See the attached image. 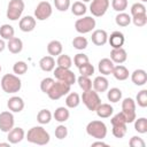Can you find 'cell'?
Listing matches in <instances>:
<instances>
[{
  "label": "cell",
  "mask_w": 147,
  "mask_h": 147,
  "mask_svg": "<svg viewBox=\"0 0 147 147\" xmlns=\"http://www.w3.org/2000/svg\"><path fill=\"white\" fill-rule=\"evenodd\" d=\"M26 140L30 142V144H34V145H38V146H44V145H47L51 140V137H49V133L40 125L38 126H32L26 136H25Z\"/></svg>",
  "instance_id": "cell-1"
},
{
  "label": "cell",
  "mask_w": 147,
  "mask_h": 147,
  "mask_svg": "<svg viewBox=\"0 0 147 147\" xmlns=\"http://www.w3.org/2000/svg\"><path fill=\"white\" fill-rule=\"evenodd\" d=\"M22 87V80L18 78L17 75L14 74H6L1 78V88L3 92L8 94L17 93Z\"/></svg>",
  "instance_id": "cell-2"
},
{
  "label": "cell",
  "mask_w": 147,
  "mask_h": 147,
  "mask_svg": "<svg viewBox=\"0 0 147 147\" xmlns=\"http://www.w3.org/2000/svg\"><path fill=\"white\" fill-rule=\"evenodd\" d=\"M86 132L90 137L102 140L107 136V125L102 121H92L86 125Z\"/></svg>",
  "instance_id": "cell-3"
},
{
  "label": "cell",
  "mask_w": 147,
  "mask_h": 147,
  "mask_svg": "<svg viewBox=\"0 0 147 147\" xmlns=\"http://www.w3.org/2000/svg\"><path fill=\"white\" fill-rule=\"evenodd\" d=\"M80 99H82L83 103L85 105V107L91 111H95L98 106L101 103V99H100L98 92L92 88L88 91H83Z\"/></svg>",
  "instance_id": "cell-4"
},
{
  "label": "cell",
  "mask_w": 147,
  "mask_h": 147,
  "mask_svg": "<svg viewBox=\"0 0 147 147\" xmlns=\"http://www.w3.org/2000/svg\"><path fill=\"white\" fill-rule=\"evenodd\" d=\"M24 1L23 0H10L7 6V18L10 21H17L21 18L23 11H24Z\"/></svg>",
  "instance_id": "cell-5"
},
{
  "label": "cell",
  "mask_w": 147,
  "mask_h": 147,
  "mask_svg": "<svg viewBox=\"0 0 147 147\" xmlns=\"http://www.w3.org/2000/svg\"><path fill=\"white\" fill-rule=\"evenodd\" d=\"M70 87H71V85L60 82V80H56L53 84V86L51 87V90L48 91L47 95L51 100H59L60 98H62L63 95H65L70 92Z\"/></svg>",
  "instance_id": "cell-6"
},
{
  "label": "cell",
  "mask_w": 147,
  "mask_h": 147,
  "mask_svg": "<svg viewBox=\"0 0 147 147\" xmlns=\"http://www.w3.org/2000/svg\"><path fill=\"white\" fill-rule=\"evenodd\" d=\"M95 25H96L95 18H93L92 16H84L75 22V29L80 34H85L93 31Z\"/></svg>",
  "instance_id": "cell-7"
},
{
  "label": "cell",
  "mask_w": 147,
  "mask_h": 147,
  "mask_svg": "<svg viewBox=\"0 0 147 147\" xmlns=\"http://www.w3.org/2000/svg\"><path fill=\"white\" fill-rule=\"evenodd\" d=\"M122 113L125 117L126 123H133V121L137 118L136 101L132 98H125L122 101Z\"/></svg>",
  "instance_id": "cell-8"
},
{
  "label": "cell",
  "mask_w": 147,
  "mask_h": 147,
  "mask_svg": "<svg viewBox=\"0 0 147 147\" xmlns=\"http://www.w3.org/2000/svg\"><path fill=\"white\" fill-rule=\"evenodd\" d=\"M54 77L56 78V80L67 83L69 85H74L76 83V75L67 68H61V67H56L54 68Z\"/></svg>",
  "instance_id": "cell-9"
},
{
  "label": "cell",
  "mask_w": 147,
  "mask_h": 147,
  "mask_svg": "<svg viewBox=\"0 0 147 147\" xmlns=\"http://www.w3.org/2000/svg\"><path fill=\"white\" fill-rule=\"evenodd\" d=\"M53 8L48 1H40L34 9V18L38 21H46L52 16Z\"/></svg>",
  "instance_id": "cell-10"
},
{
  "label": "cell",
  "mask_w": 147,
  "mask_h": 147,
  "mask_svg": "<svg viewBox=\"0 0 147 147\" xmlns=\"http://www.w3.org/2000/svg\"><path fill=\"white\" fill-rule=\"evenodd\" d=\"M109 5H110L109 0H92L90 5V11L92 13L93 16L101 17L107 13Z\"/></svg>",
  "instance_id": "cell-11"
},
{
  "label": "cell",
  "mask_w": 147,
  "mask_h": 147,
  "mask_svg": "<svg viewBox=\"0 0 147 147\" xmlns=\"http://www.w3.org/2000/svg\"><path fill=\"white\" fill-rule=\"evenodd\" d=\"M15 124L14 115L10 110H5L0 113V131L8 133Z\"/></svg>",
  "instance_id": "cell-12"
},
{
  "label": "cell",
  "mask_w": 147,
  "mask_h": 147,
  "mask_svg": "<svg viewBox=\"0 0 147 147\" xmlns=\"http://www.w3.org/2000/svg\"><path fill=\"white\" fill-rule=\"evenodd\" d=\"M25 138V132L22 127L17 126V127H13L8 134H7V139L11 145H16L18 142H21L23 139Z\"/></svg>",
  "instance_id": "cell-13"
},
{
  "label": "cell",
  "mask_w": 147,
  "mask_h": 147,
  "mask_svg": "<svg viewBox=\"0 0 147 147\" xmlns=\"http://www.w3.org/2000/svg\"><path fill=\"white\" fill-rule=\"evenodd\" d=\"M18 28L23 32H31L36 28V18L33 16H24L18 22Z\"/></svg>",
  "instance_id": "cell-14"
},
{
  "label": "cell",
  "mask_w": 147,
  "mask_h": 147,
  "mask_svg": "<svg viewBox=\"0 0 147 147\" xmlns=\"http://www.w3.org/2000/svg\"><path fill=\"white\" fill-rule=\"evenodd\" d=\"M7 107L11 113H21L24 109V101L21 96L14 95V96L8 99Z\"/></svg>",
  "instance_id": "cell-15"
},
{
  "label": "cell",
  "mask_w": 147,
  "mask_h": 147,
  "mask_svg": "<svg viewBox=\"0 0 147 147\" xmlns=\"http://www.w3.org/2000/svg\"><path fill=\"white\" fill-rule=\"evenodd\" d=\"M92 42L96 46H103L105 44H107L108 41V33L106 30H101V29H98V30H94L92 32Z\"/></svg>",
  "instance_id": "cell-16"
},
{
  "label": "cell",
  "mask_w": 147,
  "mask_h": 147,
  "mask_svg": "<svg viewBox=\"0 0 147 147\" xmlns=\"http://www.w3.org/2000/svg\"><path fill=\"white\" fill-rule=\"evenodd\" d=\"M126 59H127V53H126V51L123 47L113 48L111 49V52H110V60L114 63L122 64V63H124L126 61Z\"/></svg>",
  "instance_id": "cell-17"
},
{
  "label": "cell",
  "mask_w": 147,
  "mask_h": 147,
  "mask_svg": "<svg viewBox=\"0 0 147 147\" xmlns=\"http://www.w3.org/2000/svg\"><path fill=\"white\" fill-rule=\"evenodd\" d=\"M115 64L114 62L108 59V57H105V59H101L98 63V69H99V72L102 75V76H108L113 72V69H114Z\"/></svg>",
  "instance_id": "cell-18"
},
{
  "label": "cell",
  "mask_w": 147,
  "mask_h": 147,
  "mask_svg": "<svg viewBox=\"0 0 147 147\" xmlns=\"http://www.w3.org/2000/svg\"><path fill=\"white\" fill-rule=\"evenodd\" d=\"M108 42L113 48H119L125 42V37L119 31H114L110 36H108Z\"/></svg>",
  "instance_id": "cell-19"
},
{
  "label": "cell",
  "mask_w": 147,
  "mask_h": 147,
  "mask_svg": "<svg viewBox=\"0 0 147 147\" xmlns=\"http://www.w3.org/2000/svg\"><path fill=\"white\" fill-rule=\"evenodd\" d=\"M131 80L137 86H142L147 83V72L144 69H136L131 74Z\"/></svg>",
  "instance_id": "cell-20"
},
{
  "label": "cell",
  "mask_w": 147,
  "mask_h": 147,
  "mask_svg": "<svg viewBox=\"0 0 147 147\" xmlns=\"http://www.w3.org/2000/svg\"><path fill=\"white\" fill-rule=\"evenodd\" d=\"M92 87L94 91H96L98 93H102L106 92L109 87V82L105 76H98L94 78V80L92 82Z\"/></svg>",
  "instance_id": "cell-21"
},
{
  "label": "cell",
  "mask_w": 147,
  "mask_h": 147,
  "mask_svg": "<svg viewBox=\"0 0 147 147\" xmlns=\"http://www.w3.org/2000/svg\"><path fill=\"white\" fill-rule=\"evenodd\" d=\"M7 48L11 54H18L23 49V41L17 37H13L7 41Z\"/></svg>",
  "instance_id": "cell-22"
},
{
  "label": "cell",
  "mask_w": 147,
  "mask_h": 147,
  "mask_svg": "<svg viewBox=\"0 0 147 147\" xmlns=\"http://www.w3.org/2000/svg\"><path fill=\"white\" fill-rule=\"evenodd\" d=\"M39 67L45 72L53 71L54 68H55V60H54V57L51 56V55H46V56L41 57L39 60Z\"/></svg>",
  "instance_id": "cell-23"
},
{
  "label": "cell",
  "mask_w": 147,
  "mask_h": 147,
  "mask_svg": "<svg viewBox=\"0 0 147 147\" xmlns=\"http://www.w3.org/2000/svg\"><path fill=\"white\" fill-rule=\"evenodd\" d=\"M111 75H113L117 80H126V79L129 78V76H130V72H129V69H127L125 65L118 64V65H115V67H114Z\"/></svg>",
  "instance_id": "cell-24"
},
{
  "label": "cell",
  "mask_w": 147,
  "mask_h": 147,
  "mask_svg": "<svg viewBox=\"0 0 147 147\" xmlns=\"http://www.w3.org/2000/svg\"><path fill=\"white\" fill-rule=\"evenodd\" d=\"M95 113L100 118H108L113 115L114 108L110 106V103H100L95 109Z\"/></svg>",
  "instance_id": "cell-25"
},
{
  "label": "cell",
  "mask_w": 147,
  "mask_h": 147,
  "mask_svg": "<svg viewBox=\"0 0 147 147\" xmlns=\"http://www.w3.org/2000/svg\"><path fill=\"white\" fill-rule=\"evenodd\" d=\"M53 116H54V118H55L56 122H59V123H64V122H67V121L69 119V117H70V111H69L68 107H59V108L55 109Z\"/></svg>",
  "instance_id": "cell-26"
},
{
  "label": "cell",
  "mask_w": 147,
  "mask_h": 147,
  "mask_svg": "<svg viewBox=\"0 0 147 147\" xmlns=\"http://www.w3.org/2000/svg\"><path fill=\"white\" fill-rule=\"evenodd\" d=\"M63 51V46L59 40H52L47 45V52L51 56H59Z\"/></svg>",
  "instance_id": "cell-27"
},
{
  "label": "cell",
  "mask_w": 147,
  "mask_h": 147,
  "mask_svg": "<svg viewBox=\"0 0 147 147\" xmlns=\"http://www.w3.org/2000/svg\"><path fill=\"white\" fill-rule=\"evenodd\" d=\"M80 103V96L78 93L76 92H71V93H68L67 98H65V106L68 108H76L78 107Z\"/></svg>",
  "instance_id": "cell-28"
},
{
  "label": "cell",
  "mask_w": 147,
  "mask_h": 147,
  "mask_svg": "<svg viewBox=\"0 0 147 147\" xmlns=\"http://www.w3.org/2000/svg\"><path fill=\"white\" fill-rule=\"evenodd\" d=\"M0 37L3 40H9L15 37V30L10 24H2L0 26Z\"/></svg>",
  "instance_id": "cell-29"
},
{
  "label": "cell",
  "mask_w": 147,
  "mask_h": 147,
  "mask_svg": "<svg viewBox=\"0 0 147 147\" xmlns=\"http://www.w3.org/2000/svg\"><path fill=\"white\" fill-rule=\"evenodd\" d=\"M86 6L85 3H83L82 1H75L72 5H71V13L75 15V16H83L86 14Z\"/></svg>",
  "instance_id": "cell-30"
},
{
  "label": "cell",
  "mask_w": 147,
  "mask_h": 147,
  "mask_svg": "<svg viewBox=\"0 0 147 147\" xmlns=\"http://www.w3.org/2000/svg\"><path fill=\"white\" fill-rule=\"evenodd\" d=\"M115 22L118 26H122V28H125L130 23H131V16L124 11H121L116 15L115 17Z\"/></svg>",
  "instance_id": "cell-31"
},
{
  "label": "cell",
  "mask_w": 147,
  "mask_h": 147,
  "mask_svg": "<svg viewBox=\"0 0 147 147\" xmlns=\"http://www.w3.org/2000/svg\"><path fill=\"white\" fill-rule=\"evenodd\" d=\"M52 113L48 109H41L39 110V113L37 114V121L39 124L44 125V124H48L52 121Z\"/></svg>",
  "instance_id": "cell-32"
},
{
  "label": "cell",
  "mask_w": 147,
  "mask_h": 147,
  "mask_svg": "<svg viewBox=\"0 0 147 147\" xmlns=\"http://www.w3.org/2000/svg\"><path fill=\"white\" fill-rule=\"evenodd\" d=\"M107 99L113 102V103H116L118 101H121L122 99V91L118 88V87H113L110 88L108 92H107Z\"/></svg>",
  "instance_id": "cell-33"
},
{
  "label": "cell",
  "mask_w": 147,
  "mask_h": 147,
  "mask_svg": "<svg viewBox=\"0 0 147 147\" xmlns=\"http://www.w3.org/2000/svg\"><path fill=\"white\" fill-rule=\"evenodd\" d=\"M56 64L57 67H61V68H67V69H70V67L72 65V60L69 55L67 54H60L57 56V60H56Z\"/></svg>",
  "instance_id": "cell-34"
},
{
  "label": "cell",
  "mask_w": 147,
  "mask_h": 147,
  "mask_svg": "<svg viewBox=\"0 0 147 147\" xmlns=\"http://www.w3.org/2000/svg\"><path fill=\"white\" fill-rule=\"evenodd\" d=\"M134 130L138 133H146L147 132V118L146 117H140V118H136L134 121Z\"/></svg>",
  "instance_id": "cell-35"
},
{
  "label": "cell",
  "mask_w": 147,
  "mask_h": 147,
  "mask_svg": "<svg viewBox=\"0 0 147 147\" xmlns=\"http://www.w3.org/2000/svg\"><path fill=\"white\" fill-rule=\"evenodd\" d=\"M87 45H88V41H87V39H86L85 37H83V36H78V37H75V38L72 39V46H74V48H76V49H78V51L85 49V48L87 47Z\"/></svg>",
  "instance_id": "cell-36"
},
{
  "label": "cell",
  "mask_w": 147,
  "mask_h": 147,
  "mask_svg": "<svg viewBox=\"0 0 147 147\" xmlns=\"http://www.w3.org/2000/svg\"><path fill=\"white\" fill-rule=\"evenodd\" d=\"M76 80H77L79 87H80L83 91H88V90L92 88V80H91L90 77H87V76H82V75H80Z\"/></svg>",
  "instance_id": "cell-37"
},
{
  "label": "cell",
  "mask_w": 147,
  "mask_h": 147,
  "mask_svg": "<svg viewBox=\"0 0 147 147\" xmlns=\"http://www.w3.org/2000/svg\"><path fill=\"white\" fill-rule=\"evenodd\" d=\"M13 71L15 75L20 76V75H24L28 71V64L24 61H17L15 62V64L13 65Z\"/></svg>",
  "instance_id": "cell-38"
},
{
  "label": "cell",
  "mask_w": 147,
  "mask_h": 147,
  "mask_svg": "<svg viewBox=\"0 0 147 147\" xmlns=\"http://www.w3.org/2000/svg\"><path fill=\"white\" fill-rule=\"evenodd\" d=\"M131 22L138 26V28H141V26H145L147 24V14H140V15H134L131 17Z\"/></svg>",
  "instance_id": "cell-39"
},
{
  "label": "cell",
  "mask_w": 147,
  "mask_h": 147,
  "mask_svg": "<svg viewBox=\"0 0 147 147\" xmlns=\"http://www.w3.org/2000/svg\"><path fill=\"white\" fill-rule=\"evenodd\" d=\"M136 102L141 108L147 107V90H141L140 92H138V94L136 96Z\"/></svg>",
  "instance_id": "cell-40"
},
{
  "label": "cell",
  "mask_w": 147,
  "mask_h": 147,
  "mask_svg": "<svg viewBox=\"0 0 147 147\" xmlns=\"http://www.w3.org/2000/svg\"><path fill=\"white\" fill-rule=\"evenodd\" d=\"M78 70H79V74H80L82 76L91 77V76L94 74V67H93V64H91L90 62H87V63L83 64L82 67H79Z\"/></svg>",
  "instance_id": "cell-41"
},
{
  "label": "cell",
  "mask_w": 147,
  "mask_h": 147,
  "mask_svg": "<svg viewBox=\"0 0 147 147\" xmlns=\"http://www.w3.org/2000/svg\"><path fill=\"white\" fill-rule=\"evenodd\" d=\"M111 7L115 11H124L127 8V0H111Z\"/></svg>",
  "instance_id": "cell-42"
},
{
  "label": "cell",
  "mask_w": 147,
  "mask_h": 147,
  "mask_svg": "<svg viewBox=\"0 0 147 147\" xmlns=\"http://www.w3.org/2000/svg\"><path fill=\"white\" fill-rule=\"evenodd\" d=\"M87 62H90L88 56H87L86 54H84V53H78V54H76V55L74 56V64H75L77 68L82 67L83 64H85V63H87Z\"/></svg>",
  "instance_id": "cell-43"
},
{
  "label": "cell",
  "mask_w": 147,
  "mask_h": 147,
  "mask_svg": "<svg viewBox=\"0 0 147 147\" xmlns=\"http://www.w3.org/2000/svg\"><path fill=\"white\" fill-rule=\"evenodd\" d=\"M126 124H122V125H114L113 126V134L115 138H123L126 134Z\"/></svg>",
  "instance_id": "cell-44"
},
{
  "label": "cell",
  "mask_w": 147,
  "mask_h": 147,
  "mask_svg": "<svg viewBox=\"0 0 147 147\" xmlns=\"http://www.w3.org/2000/svg\"><path fill=\"white\" fill-rule=\"evenodd\" d=\"M131 15L134 16V15H140V14H146V7L144 3L141 2H136L131 6Z\"/></svg>",
  "instance_id": "cell-45"
},
{
  "label": "cell",
  "mask_w": 147,
  "mask_h": 147,
  "mask_svg": "<svg viewBox=\"0 0 147 147\" xmlns=\"http://www.w3.org/2000/svg\"><path fill=\"white\" fill-rule=\"evenodd\" d=\"M55 83V80L53 79V78H51V77H46V78H44L42 80H41V83H40V90L44 92V93H48V91L51 90V87L53 86V84Z\"/></svg>",
  "instance_id": "cell-46"
},
{
  "label": "cell",
  "mask_w": 147,
  "mask_h": 147,
  "mask_svg": "<svg viewBox=\"0 0 147 147\" xmlns=\"http://www.w3.org/2000/svg\"><path fill=\"white\" fill-rule=\"evenodd\" d=\"M68 136V127L63 124H60L55 127V137L59 139V140H62L64 138H67Z\"/></svg>",
  "instance_id": "cell-47"
},
{
  "label": "cell",
  "mask_w": 147,
  "mask_h": 147,
  "mask_svg": "<svg viewBox=\"0 0 147 147\" xmlns=\"http://www.w3.org/2000/svg\"><path fill=\"white\" fill-rule=\"evenodd\" d=\"M54 5L59 11H67L70 8V0H54Z\"/></svg>",
  "instance_id": "cell-48"
},
{
  "label": "cell",
  "mask_w": 147,
  "mask_h": 147,
  "mask_svg": "<svg viewBox=\"0 0 147 147\" xmlns=\"http://www.w3.org/2000/svg\"><path fill=\"white\" fill-rule=\"evenodd\" d=\"M111 125L114 126V125H122V124H127L126 123V121H125V117H124V115H123V113L121 111V113H118V114H116V115H114L113 117H111Z\"/></svg>",
  "instance_id": "cell-49"
},
{
  "label": "cell",
  "mask_w": 147,
  "mask_h": 147,
  "mask_svg": "<svg viewBox=\"0 0 147 147\" xmlns=\"http://www.w3.org/2000/svg\"><path fill=\"white\" fill-rule=\"evenodd\" d=\"M129 145H130L131 147H145V146H146L144 139L140 138V137H138V136H133V137L130 139Z\"/></svg>",
  "instance_id": "cell-50"
},
{
  "label": "cell",
  "mask_w": 147,
  "mask_h": 147,
  "mask_svg": "<svg viewBox=\"0 0 147 147\" xmlns=\"http://www.w3.org/2000/svg\"><path fill=\"white\" fill-rule=\"evenodd\" d=\"M92 147H96V146H103V147H107L108 145L106 144V142H103L102 140H98V141H94V142H92V145H91Z\"/></svg>",
  "instance_id": "cell-51"
},
{
  "label": "cell",
  "mask_w": 147,
  "mask_h": 147,
  "mask_svg": "<svg viewBox=\"0 0 147 147\" xmlns=\"http://www.w3.org/2000/svg\"><path fill=\"white\" fill-rule=\"evenodd\" d=\"M6 47H7V44H6V42H5V40L1 38V39H0V53H1V52H3Z\"/></svg>",
  "instance_id": "cell-52"
},
{
  "label": "cell",
  "mask_w": 147,
  "mask_h": 147,
  "mask_svg": "<svg viewBox=\"0 0 147 147\" xmlns=\"http://www.w3.org/2000/svg\"><path fill=\"white\" fill-rule=\"evenodd\" d=\"M10 145H11V144H10L9 141H8V142H0V147H2V146H3V147H10Z\"/></svg>",
  "instance_id": "cell-53"
},
{
  "label": "cell",
  "mask_w": 147,
  "mask_h": 147,
  "mask_svg": "<svg viewBox=\"0 0 147 147\" xmlns=\"http://www.w3.org/2000/svg\"><path fill=\"white\" fill-rule=\"evenodd\" d=\"M88 1H91V0H82V2H88Z\"/></svg>",
  "instance_id": "cell-54"
},
{
  "label": "cell",
  "mask_w": 147,
  "mask_h": 147,
  "mask_svg": "<svg viewBox=\"0 0 147 147\" xmlns=\"http://www.w3.org/2000/svg\"><path fill=\"white\" fill-rule=\"evenodd\" d=\"M141 1H142V2H146V1H147V0H141Z\"/></svg>",
  "instance_id": "cell-55"
},
{
  "label": "cell",
  "mask_w": 147,
  "mask_h": 147,
  "mask_svg": "<svg viewBox=\"0 0 147 147\" xmlns=\"http://www.w3.org/2000/svg\"><path fill=\"white\" fill-rule=\"evenodd\" d=\"M0 72H1V65H0Z\"/></svg>",
  "instance_id": "cell-56"
}]
</instances>
